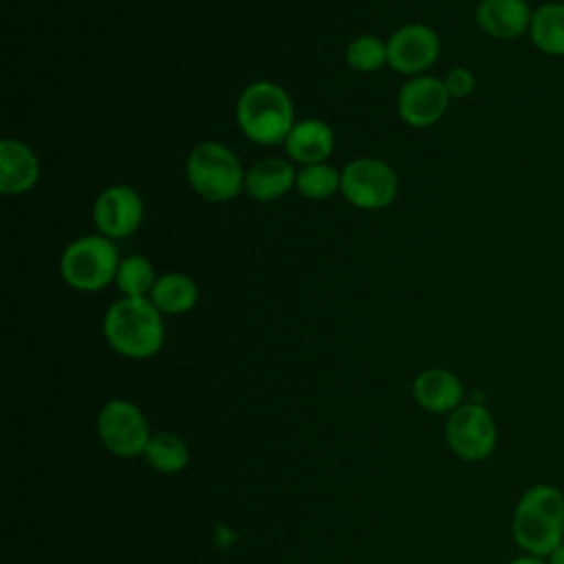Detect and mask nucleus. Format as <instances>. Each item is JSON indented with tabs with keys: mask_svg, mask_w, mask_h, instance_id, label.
I'll return each mask as SVG.
<instances>
[{
	"mask_svg": "<svg viewBox=\"0 0 564 564\" xmlns=\"http://www.w3.org/2000/svg\"><path fill=\"white\" fill-rule=\"evenodd\" d=\"M511 535L524 553L549 557L564 542V491L551 482L527 487L511 516Z\"/></svg>",
	"mask_w": 564,
	"mask_h": 564,
	"instance_id": "1",
	"label": "nucleus"
},
{
	"mask_svg": "<svg viewBox=\"0 0 564 564\" xmlns=\"http://www.w3.org/2000/svg\"><path fill=\"white\" fill-rule=\"evenodd\" d=\"M104 337L121 357L148 359L165 341L163 315L150 297H121L104 315Z\"/></svg>",
	"mask_w": 564,
	"mask_h": 564,
	"instance_id": "2",
	"label": "nucleus"
},
{
	"mask_svg": "<svg viewBox=\"0 0 564 564\" xmlns=\"http://www.w3.org/2000/svg\"><path fill=\"white\" fill-rule=\"evenodd\" d=\"M236 123L258 145H282L295 126L293 101L282 86L269 79L251 82L238 95Z\"/></svg>",
	"mask_w": 564,
	"mask_h": 564,
	"instance_id": "3",
	"label": "nucleus"
},
{
	"mask_svg": "<svg viewBox=\"0 0 564 564\" xmlns=\"http://www.w3.org/2000/svg\"><path fill=\"white\" fill-rule=\"evenodd\" d=\"M189 187L207 203H229L245 192L247 170L236 152L220 141H203L185 161Z\"/></svg>",
	"mask_w": 564,
	"mask_h": 564,
	"instance_id": "4",
	"label": "nucleus"
},
{
	"mask_svg": "<svg viewBox=\"0 0 564 564\" xmlns=\"http://www.w3.org/2000/svg\"><path fill=\"white\" fill-rule=\"evenodd\" d=\"M119 249L115 240L101 234L75 238L59 258L62 280L82 293H97L115 282L119 269Z\"/></svg>",
	"mask_w": 564,
	"mask_h": 564,
	"instance_id": "5",
	"label": "nucleus"
},
{
	"mask_svg": "<svg viewBox=\"0 0 564 564\" xmlns=\"http://www.w3.org/2000/svg\"><path fill=\"white\" fill-rule=\"evenodd\" d=\"M399 178L390 163L375 156H359L341 167L339 194L357 209L379 212L394 203Z\"/></svg>",
	"mask_w": 564,
	"mask_h": 564,
	"instance_id": "6",
	"label": "nucleus"
},
{
	"mask_svg": "<svg viewBox=\"0 0 564 564\" xmlns=\"http://www.w3.org/2000/svg\"><path fill=\"white\" fill-rule=\"evenodd\" d=\"M449 449L469 463L485 460L494 454L498 443V427L491 412L482 403L458 405L445 425Z\"/></svg>",
	"mask_w": 564,
	"mask_h": 564,
	"instance_id": "7",
	"label": "nucleus"
},
{
	"mask_svg": "<svg viewBox=\"0 0 564 564\" xmlns=\"http://www.w3.org/2000/svg\"><path fill=\"white\" fill-rule=\"evenodd\" d=\"M97 432L104 447L119 458L143 454L152 436L143 412L126 399H112L99 410Z\"/></svg>",
	"mask_w": 564,
	"mask_h": 564,
	"instance_id": "8",
	"label": "nucleus"
},
{
	"mask_svg": "<svg viewBox=\"0 0 564 564\" xmlns=\"http://www.w3.org/2000/svg\"><path fill=\"white\" fill-rule=\"evenodd\" d=\"M386 44L388 66L408 77L425 75V70L432 68L441 55L438 33L423 22H410L399 26Z\"/></svg>",
	"mask_w": 564,
	"mask_h": 564,
	"instance_id": "9",
	"label": "nucleus"
},
{
	"mask_svg": "<svg viewBox=\"0 0 564 564\" xmlns=\"http://www.w3.org/2000/svg\"><path fill=\"white\" fill-rule=\"evenodd\" d=\"M145 214L141 194L130 185H110L99 192L93 203V220L97 234L121 240L132 236Z\"/></svg>",
	"mask_w": 564,
	"mask_h": 564,
	"instance_id": "10",
	"label": "nucleus"
},
{
	"mask_svg": "<svg viewBox=\"0 0 564 564\" xmlns=\"http://www.w3.org/2000/svg\"><path fill=\"white\" fill-rule=\"evenodd\" d=\"M449 93L441 77L416 75L410 77L397 95V112L401 121L412 128H427L441 121L449 106Z\"/></svg>",
	"mask_w": 564,
	"mask_h": 564,
	"instance_id": "11",
	"label": "nucleus"
},
{
	"mask_svg": "<svg viewBox=\"0 0 564 564\" xmlns=\"http://www.w3.org/2000/svg\"><path fill=\"white\" fill-rule=\"evenodd\" d=\"M533 9L527 0H480L476 24L494 40H518L529 33Z\"/></svg>",
	"mask_w": 564,
	"mask_h": 564,
	"instance_id": "12",
	"label": "nucleus"
},
{
	"mask_svg": "<svg viewBox=\"0 0 564 564\" xmlns=\"http://www.w3.org/2000/svg\"><path fill=\"white\" fill-rule=\"evenodd\" d=\"M40 181V159L31 145L18 139L0 141V192L18 196L31 192Z\"/></svg>",
	"mask_w": 564,
	"mask_h": 564,
	"instance_id": "13",
	"label": "nucleus"
},
{
	"mask_svg": "<svg viewBox=\"0 0 564 564\" xmlns=\"http://www.w3.org/2000/svg\"><path fill=\"white\" fill-rule=\"evenodd\" d=\"M414 401L434 414L454 412L458 405H463L465 388L463 381L447 368H427L416 375L412 383Z\"/></svg>",
	"mask_w": 564,
	"mask_h": 564,
	"instance_id": "14",
	"label": "nucleus"
},
{
	"mask_svg": "<svg viewBox=\"0 0 564 564\" xmlns=\"http://www.w3.org/2000/svg\"><path fill=\"white\" fill-rule=\"evenodd\" d=\"M297 170L282 156L256 161L245 176V194L258 203H271L295 189Z\"/></svg>",
	"mask_w": 564,
	"mask_h": 564,
	"instance_id": "15",
	"label": "nucleus"
},
{
	"mask_svg": "<svg viewBox=\"0 0 564 564\" xmlns=\"http://www.w3.org/2000/svg\"><path fill=\"white\" fill-rule=\"evenodd\" d=\"M282 145L289 159L297 165L324 163L335 150V132L322 119H300L295 121Z\"/></svg>",
	"mask_w": 564,
	"mask_h": 564,
	"instance_id": "16",
	"label": "nucleus"
},
{
	"mask_svg": "<svg viewBox=\"0 0 564 564\" xmlns=\"http://www.w3.org/2000/svg\"><path fill=\"white\" fill-rule=\"evenodd\" d=\"M148 297L161 315H185L198 302V286L187 273L165 271L159 275Z\"/></svg>",
	"mask_w": 564,
	"mask_h": 564,
	"instance_id": "17",
	"label": "nucleus"
},
{
	"mask_svg": "<svg viewBox=\"0 0 564 564\" xmlns=\"http://www.w3.org/2000/svg\"><path fill=\"white\" fill-rule=\"evenodd\" d=\"M531 44L551 57H564V2H544L533 9Z\"/></svg>",
	"mask_w": 564,
	"mask_h": 564,
	"instance_id": "18",
	"label": "nucleus"
},
{
	"mask_svg": "<svg viewBox=\"0 0 564 564\" xmlns=\"http://www.w3.org/2000/svg\"><path fill=\"white\" fill-rule=\"evenodd\" d=\"M143 456L150 463V467H154L156 471H163V474L183 471L189 463L187 443L174 432L152 434L145 445Z\"/></svg>",
	"mask_w": 564,
	"mask_h": 564,
	"instance_id": "19",
	"label": "nucleus"
},
{
	"mask_svg": "<svg viewBox=\"0 0 564 564\" xmlns=\"http://www.w3.org/2000/svg\"><path fill=\"white\" fill-rule=\"evenodd\" d=\"M156 280H159V275L154 271V264L141 253L121 258L117 275H115V284H117L121 297H148L150 291L154 289Z\"/></svg>",
	"mask_w": 564,
	"mask_h": 564,
	"instance_id": "20",
	"label": "nucleus"
},
{
	"mask_svg": "<svg viewBox=\"0 0 564 564\" xmlns=\"http://www.w3.org/2000/svg\"><path fill=\"white\" fill-rule=\"evenodd\" d=\"M341 187V172L333 165L313 163V165H300L295 176V189L306 200H326L333 194H337Z\"/></svg>",
	"mask_w": 564,
	"mask_h": 564,
	"instance_id": "21",
	"label": "nucleus"
},
{
	"mask_svg": "<svg viewBox=\"0 0 564 564\" xmlns=\"http://www.w3.org/2000/svg\"><path fill=\"white\" fill-rule=\"evenodd\" d=\"M346 64L357 73H375L388 64V44L370 33H364L346 46Z\"/></svg>",
	"mask_w": 564,
	"mask_h": 564,
	"instance_id": "22",
	"label": "nucleus"
},
{
	"mask_svg": "<svg viewBox=\"0 0 564 564\" xmlns=\"http://www.w3.org/2000/svg\"><path fill=\"white\" fill-rule=\"evenodd\" d=\"M443 84L452 99H465L476 88V75L467 66H454L445 73Z\"/></svg>",
	"mask_w": 564,
	"mask_h": 564,
	"instance_id": "23",
	"label": "nucleus"
},
{
	"mask_svg": "<svg viewBox=\"0 0 564 564\" xmlns=\"http://www.w3.org/2000/svg\"><path fill=\"white\" fill-rule=\"evenodd\" d=\"M509 564H549V562H546V557H540V555H529V553H524V555H518V557H513Z\"/></svg>",
	"mask_w": 564,
	"mask_h": 564,
	"instance_id": "24",
	"label": "nucleus"
},
{
	"mask_svg": "<svg viewBox=\"0 0 564 564\" xmlns=\"http://www.w3.org/2000/svg\"><path fill=\"white\" fill-rule=\"evenodd\" d=\"M546 562H549V564H564V542L546 557Z\"/></svg>",
	"mask_w": 564,
	"mask_h": 564,
	"instance_id": "25",
	"label": "nucleus"
}]
</instances>
